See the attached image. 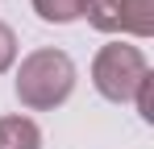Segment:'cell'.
<instances>
[{
  "instance_id": "6da1fadb",
  "label": "cell",
  "mask_w": 154,
  "mask_h": 149,
  "mask_svg": "<svg viewBox=\"0 0 154 149\" xmlns=\"http://www.w3.org/2000/svg\"><path fill=\"white\" fill-rule=\"evenodd\" d=\"M71 91H75V62L63 50H33L17 71V99L33 112L58 108Z\"/></svg>"
},
{
  "instance_id": "7a4b0ae2",
  "label": "cell",
  "mask_w": 154,
  "mask_h": 149,
  "mask_svg": "<svg viewBox=\"0 0 154 149\" xmlns=\"http://www.w3.org/2000/svg\"><path fill=\"white\" fill-rule=\"evenodd\" d=\"M146 74H150V66H146L142 50L137 46H121V42L104 46L100 54H96V62H92V83H96V91H100L104 99H112V104L133 99V91L142 87Z\"/></svg>"
},
{
  "instance_id": "3957f363",
  "label": "cell",
  "mask_w": 154,
  "mask_h": 149,
  "mask_svg": "<svg viewBox=\"0 0 154 149\" xmlns=\"http://www.w3.org/2000/svg\"><path fill=\"white\" fill-rule=\"evenodd\" d=\"M83 17L100 33H154V0H83Z\"/></svg>"
},
{
  "instance_id": "277c9868",
  "label": "cell",
  "mask_w": 154,
  "mask_h": 149,
  "mask_svg": "<svg viewBox=\"0 0 154 149\" xmlns=\"http://www.w3.org/2000/svg\"><path fill=\"white\" fill-rule=\"evenodd\" d=\"M0 149H42V133L29 116H4L0 120Z\"/></svg>"
},
{
  "instance_id": "5b68a950",
  "label": "cell",
  "mask_w": 154,
  "mask_h": 149,
  "mask_svg": "<svg viewBox=\"0 0 154 149\" xmlns=\"http://www.w3.org/2000/svg\"><path fill=\"white\" fill-rule=\"evenodd\" d=\"M33 8H38L42 21H54V25H67L75 17H83V0H33Z\"/></svg>"
},
{
  "instance_id": "8992f818",
  "label": "cell",
  "mask_w": 154,
  "mask_h": 149,
  "mask_svg": "<svg viewBox=\"0 0 154 149\" xmlns=\"http://www.w3.org/2000/svg\"><path fill=\"white\" fill-rule=\"evenodd\" d=\"M133 99H137L142 120H154V74H146V79H142V87L133 91Z\"/></svg>"
},
{
  "instance_id": "52a82bcc",
  "label": "cell",
  "mask_w": 154,
  "mask_h": 149,
  "mask_svg": "<svg viewBox=\"0 0 154 149\" xmlns=\"http://www.w3.org/2000/svg\"><path fill=\"white\" fill-rule=\"evenodd\" d=\"M13 58H17V37H13L8 25H0V74L13 66Z\"/></svg>"
}]
</instances>
